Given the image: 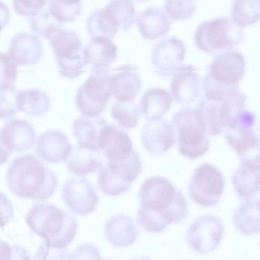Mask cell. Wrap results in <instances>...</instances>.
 Wrapping results in <instances>:
<instances>
[{
    "label": "cell",
    "instance_id": "obj_1",
    "mask_svg": "<svg viewBox=\"0 0 260 260\" xmlns=\"http://www.w3.org/2000/svg\"><path fill=\"white\" fill-rule=\"evenodd\" d=\"M6 179L9 189L15 196L34 200L49 198L58 185L55 173L31 155L15 158L8 168Z\"/></svg>",
    "mask_w": 260,
    "mask_h": 260
},
{
    "label": "cell",
    "instance_id": "obj_2",
    "mask_svg": "<svg viewBox=\"0 0 260 260\" xmlns=\"http://www.w3.org/2000/svg\"><path fill=\"white\" fill-rule=\"evenodd\" d=\"M25 221L36 234L60 248L67 247L73 242L78 229L74 216L52 204L34 205L27 213Z\"/></svg>",
    "mask_w": 260,
    "mask_h": 260
},
{
    "label": "cell",
    "instance_id": "obj_3",
    "mask_svg": "<svg viewBox=\"0 0 260 260\" xmlns=\"http://www.w3.org/2000/svg\"><path fill=\"white\" fill-rule=\"evenodd\" d=\"M138 195L141 207L158 212L170 224L179 223L187 215V203L182 192L165 178H147Z\"/></svg>",
    "mask_w": 260,
    "mask_h": 260
},
{
    "label": "cell",
    "instance_id": "obj_4",
    "mask_svg": "<svg viewBox=\"0 0 260 260\" xmlns=\"http://www.w3.org/2000/svg\"><path fill=\"white\" fill-rule=\"evenodd\" d=\"M246 63L243 54L235 50L218 54L211 62L202 85L204 98L222 99L239 89V82L245 71Z\"/></svg>",
    "mask_w": 260,
    "mask_h": 260
},
{
    "label": "cell",
    "instance_id": "obj_5",
    "mask_svg": "<svg viewBox=\"0 0 260 260\" xmlns=\"http://www.w3.org/2000/svg\"><path fill=\"white\" fill-rule=\"evenodd\" d=\"M180 153L188 158L197 159L209 148V139L202 117L196 109H184L172 118Z\"/></svg>",
    "mask_w": 260,
    "mask_h": 260
},
{
    "label": "cell",
    "instance_id": "obj_6",
    "mask_svg": "<svg viewBox=\"0 0 260 260\" xmlns=\"http://www.w3.org/2000/svg\"><path fill=\"white\" fill-rule=\"evenodd\" d=\"M244 37L242 28L231 18L221 16L203 22L196 28L194 41L206 53L225 51L239 45Z\"/></svg>",
    "mask_w": 260,
    "mask_h": 260
},
{
    "label": "cell",
    "instance_id": "obj_7",
    "mask_svg": "<svg viewBox=\"0 0 260 260\" xmlns=\"http://www.w3.org/2000/svg\"><path fill=\"white\" fill-rule=\"evenodd\" d=\"M246 96L239 89L220 100L203 98L197 109L210 135L215 136L235 120L244 110Z\"/></svg>",
    "mask_w": 260,
    "mask_h": 260
},
{
    "label": "cell",
    "instance_id": "obj_8",
    "mask_svg": "<svg viewBox=\"0 0 260 260\" xmlns=\"http://www.w3.org/2000/svg\"><path fill=\"white\" fill-rule=\"evenodd\" d=\"M224 185L221 172L214 166L206 162L196 169L189 184V194L197 204L212 207L220 201Z\"/></svg>",
    "mask_w": 260,
    "mask_h": 260
},
{
    "label": "cell",
    "instance_id": "obj_9",
    "mask_svg": "<svg viewBox=\"0 0 260 260\" xmlns=\"http://www.w3.org/2000/svg\"><path fill=\"white\" fill-rule=\"evenodd\" d=\"M255 114L243 110L224 130L229 145L241 158L259 156V138L254 130Z\"/></svg>",
    "mask_w": 260,
    "mask_h": 260
},
{
    "label": "cell",
    "instance_id": "obj_10",
    "mask_svg": "<svg viewBox=\"0 0 260 260\" xmlns=\"http://www.w3.org/2000/svg\"><path fill=\"white\" fill-rule=\"evenodd\" d=\"M224 232L221 220L211 214L196 218L189 225L186 240L190 248L199 254L214 251L220 243Z\"/></svg>",
    "mask_w": 260,
    "mask_h": 260
},
{
    "label": "cell",
    "instance_id": "obj_11",
    "mask_svg": "<svg viewBox=\"0 0 260 260\" xmlns=\"http://www.w3.org/2000/svg\"><path fill=\"white\" fill-rule=\"evenodd\" d=\"M61 73L74 76L80 73L86 60L81 52V44L77 35L71 31L58 29L49 38Z\"/></svg>",
    "mask_w": 260,
    "mask_h": 260
},
{
    "label": "cell",
    "instance_id": "obj_12",
    "mask_svg": "<svg viewBox=\"0 0 260 260\" xmlns=\"http://www.w3.org/2000/svg\"><path fill=\"white\" fill-rule=\"evenodd\" d=\"M110 78L104 72L96 73L79 90L76 105L84 117H96L105 109L112 94Z\"/></svg>",
    "mask_w": 260,
    "mask_h": 260
},
{
    "label": "cell",
    "instance_id": "obj_13",
    "mask_svg": "<svg viewBox=\"0 0 260 260\" xmlns=\"http://www.w3.org/2000/svg\"><path fill=\"white\" fill-rule=\"evenodd\" d=\"M61 198L71 211L81 216L93 212L99 202L94 187L83 177L67 179L62 186Z\"/></svg>",
    "mask_w": 260,
    "mask_h": 260
},
{
    "label": "cell",
    "instance_id": "obj_14",
    "mask_svg": "<svg viewBox=\"0 0 260 260\" xmlns=\"http://www.w3.org/2000/svg\"><path fill=\"white\" fill-rule=\"evenodd\" d=\"M186 52L185 44L176 37L161 40L152 50V62L155 72L161 76L173 75L184 65Z\"/></svg>",
    "mask_w": 260,
    "mask_h": 260
},
{
    "label": "cell",
    "instance_id": "obj_15",
    "mask_svg": "<svg viewBox=\"0 0 260 260\" xmlns=\"http://www.w3.org/2000/svg\"><path fill=\"white\" fill-rule=\"evenodd\" d=\"M36 138L32 124L25 119L13 118L6 122L0 131V141L11 153L30 149Z\"/></svg>",
    "mask_w": 260,
    "mask_h": 260
},
{
    "label": "cell",
    "instance_id": "obj_16",
    "mask_svg": "<svg viewBox=\"0 0 260 260\" xmlns=\"http://www.w3.org/2000/svg\"><path fill=\"white\" fill-rule=\"evenodd\" d=\"M98 146L108 161L125 159L134 150L129 135L117 126L110 124L101 130Z\"/></svg>",
    "mask_w": 260,
    "mask_h": 260
},
{
    "label": "cell",
    "instance_id": "obj_17",
    "mask_svg": "<svg viewBox=\"0 0 260 260\" xmlns=\"http://www.w3.org/2000/svg\"><path fill=\"white\" fill-rule=\"evenodd\" d=\"M141 139L145 149L154 155L164 153L175 143L172 125L162 119L147 121L143 125Z\"/></svg>",
    "mask_w": 260,
    "mask_h": 260
},
{
    "label": "cell",
    "instance_id": "obj_18",
    "mask_svg": "<svg viewBox=\"0 0 260 260\" xmlns=\"http://www.w3.org/2000/svg\"><path fill=\"white\" fill-rule=\"evenodd\" d=\"M234 189L238 196L249 200L259 191V156L241 159L232 176Z\"/></svg>",
    "mask_w": 260,
    "mask_h": 260
},
{
    "label": "cell",
    "instance_id": "obj_19",
    "mask_svg": "<svg viewBox=\"0 0 260 260\" xmlns=\"http://www.w3.org/2000/svg\"><path fill=\"white\" fill-rule=\"evenodd\" d=\"M67 135L57 129L44 132L37 139L36 152L41 159L51 164L65 161L72 150Z\"/></svg>",
    "mask_w": 260,
    "mask_h": 260
},
{
    "label": "cell",
    "instance_id": "obj_20",
    "mask_svg": "<svg viewBox=\"0 0 260 260\" xmlns=\"http://www.w3.org/2000/svg\"><path fill=\"white\" fill-rule=\"evenodd\" d=\"M171 93L174 100L184 105L191 104L200 96L202 82L193 66L183 65L173 74Z\"/></svg>",
    "mask_w": 260,
    "mask_h": 260
},
{
    "label": "cell",
    "instance_id": "obj_21",
    "mask_svg": "<svg viewBox=\"0 0 260 260\" xmlns=\"http://www.w3.org/2000/svg\"><path fill=\"white\" fill-rule=\"evenodd\" d=\"M43 48L39 37L28 32L15 34L11 39L8 54L17 66H32L40 59Z\"/></svg>",
    "mask_w": 260,
    "mask_h": 260
},
{
    "label": "cell",
    "instance_id": "obj_22",
    "mask_svg": "<svg viewBox=\"0 0 260 260\" xmlns=\"http://www.w3.org/2000/svg\"><path fill=\"white\" fill-rule=\"evenodd\" d=\"M104 234L107 241L118 247H125L133 244L140 232L133 219L123 213L111 216L105 223Z\"/></svg>",
    "mask_w": 260,
    "mask_h": 260
},
{
    "label": "cell",
    "instance_id": "obj_23",
    "mask_svg": "<svg viewBox=\"0 0 260 260\" xmlns=\"http://www.w3.org/2000/svg\"><path fill=\"white\" fill-rule=\"evenodd\" d=\"M105 156L99 151L73 146L64 161L68 170L78 176H84L99 170L105 164Z\"/></svg>",
    "mask_w": 260,
    "mask_h": 260
},
{
    "label": "cell",
    "instance_id": "obj_24",
    "mask_svg": "<svg viewBox=\"0 0 260 260\" xmlns=\"http://www.w3.org/2000/svg\"><path fill=\"white\" fill-rule=\"evenodd\" d=\"M104 168L110 176L118 184L130 189L132 183L142 171V161L139 153L134 149L131 155L122 160H109Z\"/></svg>",
    "mask_w": 260,
    "mask_h": 260
},
{
    "label": "cell",
    "instance_id": "obj_25",
    "mask_svg": "<svg viewBox=\"0 0 260 260\" xmlns=\"http://www.w3.org/2000/svg\"><path fill=\"white\" fill-rule=\"evenodd\" d=\"M107 124V121L103 118H77L73 124V134L77 140V146L101 151L98 146V138L101 130Z\"/></svg>",
    "mask_w": 260,
    "mask_h": 260
},
{
    "label": "cell",
    "instance_id": "obj_26",
    "mask_svg": "<svg viewBox=\"0 0 260 260\" xmlns=\"http://www.w3.org/2000/svg\"><path fill=\"white\" fill-rule=\"evenodd\" d=\"M137 22L143 36L149 40L165 35L171 26L165 11L155 7H149L141 13L138 17Z\"/></svg>",
    "mask_w": 260,
    "mask_h": 260
},
{
    "label": "cell",
    "instance_id": "obj_27",
    "mask_svg": "<svg viewBox=\"0 0 260 260\" xmlns=\"http://www.w3.org/2000/svg\"><path fill=\"white\" fill-rule=\"evenodd\" d=\"M259 201L246 200L236 209L233 217L236 229L245 235H252L259 231Z\"/></svg>",
    "mask_w": 260,
    "mask_h": 260
},
{
    "label": "cell",
    "instance_id": "obj_28",
    "mask_svg": "<svg viewBox=\"0 0 260 260\" xmlns=\"http://www.w3.org/2000/svg\"><path fill=\"white\" fill-rule=\"evenodd\" d=\"M172 103L170 93L161 88L148 90L143 96L141 108L147 121L161 119L169 111Z\"/></svg>",
    "mask_w": 260,
    "mask_h": 260
},
{
    "label": "cell",
    "instance_id": "obj_29",
    "mask_svg": "<svg viewBox=\"0 0 260 260\" xmlns=\"http://www.w3.org/2000/svg\"><path fill=\"white\" fill-rule=\"evenodd\" d=\"M110 82L111 93L119 102L132 101L141 86L139 76L130 71H123L111 76Z\"/></svg>",
    "mask_w": 260,
    "mask_h": 260
},
{
    "label": "cell",
    "instance_id": "obj_30",
    "mask_svg": "<svg viewBox=\"0 0 260 260\" xmlns=\"http://www.w3.org/2000/svg\"><path fill=\"white\" fill-rule=\"evenodd\" d=\"M18 101L19 110L32 117L44 114L50 105V99L46 93L36 88L20 90Z\"/></svg>",
    "mask_w": 260,
    "mask_h": 260
},
{
    "label": "cell",
    "instance_id": "obj_31",
    "mask_svg": "<svg viewBox=\"0 0 260 260\" xmlns=\"http://www.w3.org/2000/svg\"><path fill=\"white\" fill-rule=\"evenodd\" d=\"M86 61L98 68L105 67L116 58V49L111 40L105 37H94L84 51Z\"/></svg>",
    "mask_w": 260,
    "mask_h": 260
},
{
    "label": "cell",
    "instance_id": "obj_32",
    "mask_svg": "<svg viewBox=\"0 0 260 260\" xmlns=\"http://www.w3.org/2000/svg\"><path fill=\"white\" fill-rule=\"evenodd\" d=\"M259 1H235L231 10V20L242 28L256 22L259 18Z\"/></svg>",
    "mask_w": 260,
    "mask_h": 260
},
{
    "label": "cell",
    "instance_id": "obj_33",
    "mask_svg": "<svg viewBox=\"0 0 260 260\" xmlns=\"http://www.w3.org/2000/svg\"><path fill=\"white\" fill-rule=\"evenodd\" d=\"M28 22L34 32L48 39L59 29L60 24L51 14L47 4L35 15L29 17Z\"/></svg>",
    "mask_w": 260,
    "mask_h": 260
},
{
    "label": "cell",
    "instance_id": "obj_34",
    "mask_svg": "<svg viewBox=\"0 0 260 260\" xmlns=\"http://www.w3.org/2000/svg\"><path fill=\"white\" fill-rule=\"evenodd\" d=\"M111 117L123 128L131 129L136 127L140 118L137 106L131 102H119L113 105Z\"/></svg>",
    "mask_w": 260,
    "mask_h": 260
},
{
    "label": "cell",
    "instance_id": "obj_35",
    "mask_svg": "<svg viewBox=\"0 0 260 260\" xmlns=\"http://www.w3.org/2000/svg\"><path fill=\"white\" fill-rule=\"evenodd\" d=\"M137 222L144 230L153 233L163 231L170 224L158 212L141 206L137 211Z\"/></svg>",
    "mask_w": 260,
    "mask_h": 260
},
{
    "label": "cell",
    "instance_id": "obj_36",
    "mask_svg": "<svg viewBox=\"0 0 260 260\" xmlns=\"http://www.w3.org/2000/svg\"><path fill=\"white\" fill-rule=\"evenodd\" d=\"M19 89L13 85L0 86V118L7 119L18 112Z\"/></svg>",
    "mask_w": 260,
    "mask_h": 260
},
{
    "label": "cell",
    "instance_id": "obj_37",
    "mask_svg": "<svg viewBox=\"0 0 260 260\" xmlns=\"http://www.w3.org/2000/svg\"><path fill=\"white\" fill-rule=\"evenodd\" d=\"M48 2L50 11L59 23L74 19L80 12L78 1H51Z\"/></svg>",
    "mask_w": 260,
    "mask_h": 260
},
{
    "label": "cell",
    "instance_id": "obj_38",
    "mask_svg": "<svg viewBox=\"0 0 260 260\" xmlns=\"http://www.w3.org/2000/svg\"><path fill=\"white\" fill-rule=\"evenodd\" d=\"M194 1H166L165 12L168 18L174 20H182L190 17L196 10Z\"/></svg>",
    "mask_w": 260,
    "mask_h": 260
},
{
    "label": "cell",
    "instance_id": "obj_39",
    "mask_svg": "<svg viewBox=\"0 0 260 260\" xmlns=\"http://www.w3.org/2000/svg\"><path fill=\"white\" fill-rule=\"evenodd\" d=\"M17 73V64L8 53L0 52V86L13 85Z\"/></svg>",
    "mask_w": 260,
    "mask_h": 260
},
{
    "label": "cell",
    "instance_id": "obj_40",
    "mask_svg": "<svg viewBox=\"0 0 260 260\" xmlns=\"http://www.w3.org/2000/svg\"><path fill=\"white\" fill-rule=\"evenodd\" d=\"M68 256L67 247H57L45 240L38 247L35 260H68Z\"/></svg>",
    "mask_w": 260,
    "mask_h": 260
},
{
    "label": "cell",
    "instance_id": "obj_41",
    "mask_svg": "<svg viewBox=\"0 0 260 260\" xmlns=\"http://www.w3.org/2000/svg\"><path fill=\"white\" fill-rule=\"evenodd\" d=\"M100 251L93 244L83 243L71 253L68 260H102Z\"/></svg>",
    "mask_w": 260,
    "mask_h": 260
},
{
    "label": "cell",
    "instance_id": "obj_42",
    "mask_svg": "<svg viewBox=\"0 0 260 260\" xmlns=\"http://www.w3.org/2000/svg\"><path fill=\"white\" fill-rule=\"evenodd\" d=\"M47 3L46 1H13V6L16 12L29 17L38 13Z\"/></svg>",
    "mask_w": 260,
    "mask_h": 260
},
{
    "label": "cell",
    "instance_id": "obj_43",
    "mask_svg": "<svg viewBox=\"0 0 260 260\" xmlns=\"http://www.w3.org/2000/svg\"><path fill=\"white\" fill-rule=\"evenodd\" d=\"M14 217V210L10 200L0 191V228L7 225Z\"/></svg>",
    "mask_w": 260,
    "mask_h": 260
},
{
    "label": "cell",
    "instance_id": "obj_44",
    "mask_svg": "<svg viewBox=\"0 0 260 260\" xmlns=\"http://www.w3.org/2000/svg\"><path fill=\"white\" fill-rule=\"evenodd\" d=\"M11 247V253L8 260H30L28 252L24 248L17 245Z\"/></svg>",
    "mask_w": 260,
    "mask_h": 260
},
{
    "label": "cell",
    "instance_id": "obj_45",
    "mask_svg": "<svg viewBox=\"0 0 260 260\" xmlns=\"http://www.w3.org/2000/svg\"><path fill=\"white\" fill-rule=\"evenodd\" d=\"M10 19V13L9 8L0 1V32L8 23Z\"/></svg>",
    "mask_w": 260,
    "mask_h": 260
},
{
    "label": "cell",
    "instance_id": "obj_46",
    "mask_svg": "<svg viewBox=\"0 0 260 260\" xmlns=\"http://www.w3.org/2000/svg\"><path fill=\"white\" fill-rule=\"evenodd\" d=\"M11 247L4 241L0 240V260H8Z\"/></svg>",
    "mask_w": 260,
    "mask_h": 260
},
{
    "label": "cell",
    "instance_id": "obj_47",
    "mask_svg": "<svg viewBox=\"0 0 260 260\" xmlns=\"http://www.w3.org/2000/svg\"><path fill=\"white\" fill-rule=\"evenodd\" d=\"M11 152L0 141V166L8 160Z\"/></svg>",
    "mask_w": 260,
    "mask_h": 260
},
{
    "label": "cell",
    "instance_id": "obj_48",
    "mask_svg": "<svg viewBox=\"0 0 260 260\" xmlns=\"http://www.w3.org/2000/svg\"><path fill=\"white\" fill-rule=\"evenodd\" d=\"M130 260H152V259H150V258H149L148 257L142 256V257H134V258L131 259Z\"/></svg>",
    "mask_w": 260,
    "mask_h": 260
},
{
    "label": "cell",
    "instance_id": "obj_49",
    "mask_svg": "<svg viewBox=\"0 0 260 260\" xmlns=\"http://www.w3.org/2000/svg\"><path fill=\"white\" fill-rule=\"evenodd\" d=\"M102 260H115L114 259L110 257L103 258Z\"/></svg>",
    "mask_w": 260,
    "mask_h": 260
}]
</instances>
